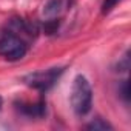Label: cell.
<instances>
[{"label":"cell","instance_id":"obj_5","mask_svg":"<svg viewBox=\"0 0 131 131\" xmlns=\"http://www.w3.org/2000/svg\"><path fill=\"white\" fill-rule=\"evenodd\" d=\"M22 113L29 116V117H42L45 114V102L40 100L37 103H29V105H22Z\"/></svg>","mask_w":131,"mask_h":131},{"label":"cell","instance_id":"obj_8","mask_svg":"<svg viewBox=\"0 0 131 131\" xmlns=\"http://www.w3.org/2000/svg\"><path fill=\"white\" fill-rule=\"evenodd\" d=\"M59 28V20L56 19H51V20H46L45 22V32L46 34H54Z\"/></svg>","mask_w":131,"mask_h":131},{"label":"cell","instance_id":"obj_11","mask_svg":"<svg viewBox=\"0 0 131 131\" xmlns=\"http://www.w3.org/2000/svg\"><path fill=\"white\" fill-rule=\"evenodd\" d=\"M2 105H3V100H2V97H0V110H2Z\"/></svg>","mask_w":131,"mask_h":131},{"label":"cell","instance_id":"obj_7","mask_svg":"<svg viewBox=\"0 0 131 131\" xmlns=\"http://www.w3.org/2000/svg\"><path fill=\"white\" fill-rule=\"evenodd\" d=\"M128 70H129V52L126 51L125 56L119 60V63H117V70H116V71L125 73V71H128Z\"/></svg>","mask_w":131,"mask_h":131},{"label":"cell","instance_id":"obj_9","mask_svg":"<svg viewBox=\"0 0 131 131\" xmlns=\"http://www.w3.org/2000/svg\"><path fill=\"white\" fill-rule=\"evenodd\" d=\"M119 94H120V97H122L125 102H128V100H129V88H128V80H122V83H120V86H119Z\"/></svg>","mask_w":131,"mask_h":131},{"label":"cell","instance_id":"obj_2","mask_svg":"<svg viewBox=\"0 0 131 131\" xmlns=\"http://www.w3.org/2000/svg\"><path fill=\"white\" fill-rule=\"evenodd\" d=\"M28 45L23 39L16 36L14 32H6L0 37V56H3L9 62L20 60L26 56Z\"/></svg>","mask_w":131,"mask_h":131},{"label":"cell","instance_id":"obj_10","mask_svg":"<svg viewBox=\"0 0 131 131\" xmlns=\"http://www.w3.org/2000/svg\"><path fill=\"white\" fill-rule=\"evenodd\" d=\"M119 2H120V0H105V2L102 3V13L103 14H108Z\"/></svg>","mask_w":131,"mask_h":131},{"label":"cell","instance_id":"obj_3","mask_svg":"<svg viewBox=\"0 0 131 131\" xmlns=\"http://www.w3.org/2000/svg\"><path fill=\"white\" fill-rule=\"evenodd\" d=\"M62 73H63V68H49L45 71H37V73H31V74L25 76L23 82L28 86L43 93L54 86V83L59 80Z\"/></svg>","mask_w":131,"mask_h":131},{"label":"cell","instance_id":"obj_6","mask_svg":"<svg viewBox=\"0 0 131 131\" xmlns=\"http://www.w3.org/2000/svg\"><path fill=\"white\" fill-rule=\"evenodd\" d=\"M86 129H91V131H108V129H113V125L108 123L102 117H96L86 125Z\"/></svg>","mask_w":131,"mask_h":131},{"label":"cell","instance_id":"obj_1","mask_svg":"<svg viewBox=\"0 0 131 131\" xmlns=\"http://www.w3.org/2000/svg\"><path fill=\"white\" fill-rule=\"evenodd\" d=\"M71 106L76 116L83 117L91 111L93 106V88L88 79L82 74H77L71 86Z\"/></svg>","mask_w":131,"mask_h":131},{"label":"cell","instance_id":"obj_4","mask_svg":"<svg viewBox=\"0 0 131 131\" xmlns=\"http://www.w3.org/2000/svg\"><path fill=\"white\" fill-rule=\"evenodd\" d=\"M65 6H67V0H49L43 8V16L54 19L65 9Z\"/></svg>","mask_w":131,"mask_h":131}]
</instances>
